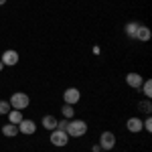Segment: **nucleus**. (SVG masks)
I'll use <instances>...</instances> for the list:
<instances>
[{"instance_id": "obj_1", "label": "nucleus", "mask_w": 152, "mask_h": 152, "mask_svg": "<svg viewBox=\"0 0 152 152\" xmlns=\"http://www.w3.org/2000/svg\"><path fill=\"white\" fill-rule=\"evenodd\" d=\"M65 132H67L69 138H79V136H83L87 132V124L83 120H71V122H67Z\"/></svg>"}, {"instance_id": "obj_2", "label": "nucleus", "mask_w": 152, "mask_h": 152, "mask_svg": "<svg viewBox=\"0 0 152 152\" xmlns=\"http://www.w3.org/2000/svg\"><path fill=\"white\" fill-rule=\"evenodd\" d=\"M8 104H10L12 110H20V112H23V110L28 107L31 97H28L26 94H23V91H16V94H12V97H10V102H8Z\"/></svg>"}, {"instance_id": "obj_3", "label": "nucleus", "mask_w": 152, "mask_h": 152, "mask_svg": "<svg viewBox=\"0 0 152 152\" xmlns=\"http://www.w3.org/2000/svg\"><path fill=\"white\" fill-rule=\"evenodd\" d=\"M67 142H69L67 132H63V130H53V132H51V144H53V146L63 148V146H67Z\"/></svg>"}, {"instance_id": "obj_4", "label": "nucleus", "mask_w": 152, "mask_h": 152, "mask_svg": "<svg viewBox=\"0 0 152 152\" xmlns=\"http://www.w3.org/2000/svg\"><path fill=\"white\" fill-rule=\"evenodd\" d=\"M63 99H65V104L69 105H75L79 99H81V91L77 89V87H69V89H65V94H63Z\"/></svg>"}, {"instance_id": "obj_5", "label": "nucleus", "mask_w": 152, "mask_h": 152, "mask_svg": "<svg viewBox=\"0 0 152 152\" xmlns=\"http://www.w3.org/2000/svg\"><path fill=\"white\" fill-rule=\"evenodd\" d=\"M99 146H102V150H112L116 146V136L112 132H104L99 136Z\"/></svg>"}, {"instance_id": "obj_6", "label": "nucleus", "mask_w": 152, "mask_h": 152, "mask_svg": "<svg viewBox=\"0 0 152 152\" xmlns=\"http://www.w3.org/2000/svg\"><path fill=\"white\" fill-rule=\"evenodd\" d=\"M16 126H18V132L28 134V136L37 132V124L33 122V120H24V118H23V120H20V124H16Z\"/></svg>"}, {"instance_id": "obj_7", "label": "nucleus", "mask_w": 152, "mask_h": 152, "mask_svg": "<svg viewBox=\"0 0 152 152\" xmlns=\"http://www.w3.org/2000/svg\"><path fill=\"white\" fill-rule=\"evenodd\" d=\"M0 61L4 63V67H6V65L12 67V65H16V63H18V53L8 49V51H4V53H2V59H0Z\"/></svg>"}, {"instance_id": "obj_8", "label": "nucleus", "mask_w": 152, "mask_h": 152, "mask_svg": "<svg viewBox=\"0 0 152 152\" xmlns=\"http://www.w3.org/2000/svg\"><path fill=\"white\" fill-rule=\"evenodd\" d=\"M142 81H144V79H142L140 73H128V75H126V83H128L130 87H134V89H140Z\"/></svg>"}, {"instance_id": "obj_9", "label": "nucleus", "mask_w": 152, "mask_h": 152, "mask_svg": "<svg viewBox=\"0 0 152 152\" xmlns=\"http://www.w3.org/2000/svg\"><path fill=\"white\" fill-rule=\"evenodd\" d=\"M126 128H128L130 132H140L142 130V120L140 118H130L128 122H126Z\"/></svg>"}, {"instance_id": "obj_10", "label": "nucleus", "mask_w": 152, "mask_h": 152, "mask_svg": "<svg viewBox=\"0 0 152 152\" xmlns=\"http://www.w3.org/2000/svg\"><path fill=\"white\" fill-rule=\"evenodd\" d=\"M134 39H138V41H148L150 39V28L148 26H144V24H140L138 26V31H136V37Z\"/></svg>"}, {"instance_id": "obj_11", "label": "nucleus", "mask_w": 152, "mask_h": 152, "mask_svg": "<svg viewBox=\"0 0 152 152\" xmlns=\"http://www.w3.org/2000/svg\"><path fill=\"white\" fill-rule=\"evenodd\" d=\"M2 134H4L6 138H12V136H16V134H18V126L8 122L6 126H2Z\"/></svg>"}, {"instance_id": "obj_12", "label": "nucleus", "mask_w": 152, "mask_h": 152, "mask_svg": "<svg viewBox=\"0 0 152 152\" xmlns=\"http://www.w3.org/2000/svg\"><path fill=\"white\" fill-rule=\"evenodd\" d=\"M43 128H47V130H57V118L55 116H45L43 118Z\"/></svg>"}, {"instance_id": "obj_13", "label": "nucleus", "mask_w": 152, "mask_h": 152, "mask_svg": "<svg viewBox=\"0 0 152 152\" xmlns=\"http://www.w3.org/2000/svg\"><path fill=\"white\" fill-rule=\"evenodd\" d=\"M6 116H8V122H10V124H20V120H23V112H20V110H10Z\"/></svg>"}, {"instance_id": "obj_14", "label": "nucleus", "mask_w": 152, "mask_h": 152, "mask_svg": "<svg viewBox=\"0 0 152 152\" xmlns=\"http://www.w3.org/2000/svg\"><path fill=\"white\" fill-rule=\"evenodd\" d=\"M138 107H140V112H142V114L150 116V112H152V104L148 102V99H142L140 104H138Z\"/></svg>"}, {"instance_id": "obj_15", "label": "nucleus", "mask_w": 152, "mask_h": 152, "mask_svg": "<svg viewBox=\"0 0 152 152\" xmlns=\"http://www.w3.org/2000/svg\"><path fill=\"white\" fill-rule=\"evenodd\" d=\"M61 112H63L65 120H69V118L75 116V110H73V105H69V104H65V105H63V107H61Z\"/></svg>"}, {"instance_id": "obj_16", "label": "nucleus", "mask_w": 152, "mask_h": 152, "mask_svg": "<svg viewBox=\"0 0 152 152\" xmlns=\"http://www.w3.org/2000/svg\"><path fill=\"white\" fill-rule=\"evenodd\" d=\"M138 26H140L138 23H128V24H126V35H128V37H136Z\"/></svg>"}, {"instance_id": "obj_17", "label": "nucleus", "mask_w": 152, "mask_h": 152, "mask_svg": "<svg viewBox=\"0 0 152 152\" xmlns=\"http://www.w3.org/2000/svg\"><path fill=\"white\" fill-rule=\"evenodd\" d=\"M142 91H144L146 97H152V81H150V79L142 81Z\"/></svg>"}, {"instance_id": "obj_18", "label": "nucleus", "mask_w": 152, "mask_h": 152, "mask_svg": "<svg viewBox=\"0 0 152 152\" xmlns=\"http://www.w3.org/2000/svg\"><path fill=\"white\" fill-rule=\"evenodd\" d=\"M10 112V104L8 102H0V114L4 116V114H8Z\"/></svg>"}, {"instance_id": "obj_19", "label": "nucleus", "mask_w": 152, "mask_h": 152, "mask_svg": "<svg viewBox=\"0 0 152 152\" xmlns=\"http://www.w3.org/2000/svg\"><path fill=\"white\" fill-rule=\"evenodd\" d=\"M142 128L148 130V132H152V118H150V116L146 118V122H142Z\"/></svg>"}, {"instance_id": "obj_20", "label": "nucleus", "mask_w": 152, "mask_h": 152, "mask_svg": "<svg viewBox=\"0 0 152 152\" xmlns=\"http://www.w3.org/2000/svg\"><path fill=\"white\" fill-rule=\"evenodd\" d=\"M91 150H94V152H99V150H102V146H99V144H95V146H91Z\"/></svg>"}, {"instance_id": "obj_21", "label": "nucleus", "mask_w": 152, "mask_h": 152, "mask_svg": "<svg viewBox=\"0 0 152 152\" xmlns=\"http://www.w3.org/2000/svg\"><path fill=\"white\" fill-rule=\"evenodd\" d=\"M2 69H4V63H2V61H0V71H2Z\"/></svg>"}, {"instance_id": "obj_22", "label": "nucleus", "mask_w": 152, "mask_h": 152, "mask_svg": "<svg viewBox=\"0 0 152 152\" xmlns=\"http://www.w3.org/2000/svg\"><path fill=\"white\" fill-rule=\"evenodd\" d=\"M2 4H6V0H0V6H2Z\"/></svg>"}, {"instance_id": "obj_23", "label": "nucleus", "mask_w": 152, "mask_h": 152, "mask_svg": "<svg viewBox=\"0 0 152 152\" xmlns=\"http://www.w3.org/2000/svg\"><path fill=\"white\" fill-rule=\"evenodd\" d=\"M99 152H110V150H99Z\"/></svg>"}]
</instances>
